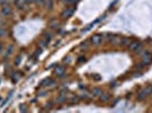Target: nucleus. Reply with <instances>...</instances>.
<instances>
[{"mask_svg":"<svg viewBox=\"0 0 152 113\" xmlns=\"http://www.w3.org/2000/svg\"><path fill=\"white\" fill-rule=\"evenodd\" d=\"M65 101H66V97H65L64 95L59 96V97L57 98V102H59V103H62V102H65Z\"/></svg>","mask_w":152,"mask_h":113,"instance_id":"obj_15","label":"nucleus"},{"mask_svg":"<svg viewBox=\"0 0 152 113\" xmlns=\"http://www.w3.org/2000/svg\"><path fill=\"white\" fill-rule=\"evenodd\" d=\"M12 14V8L9 6H5L2 7V9H1V15L2 16H9Z\"/></svg>","mask_w":152,"mask_h":113,"instance_id":"obj_5","label":"nucleus"},{"mask_svg":"<svg viewBox=\"0 0 152 113\" xmlns=\"http://www.w3.org/2000/svg\"><path fill=\"white\" fill-rule=\"evenodd\" d=\"M55 74L57 75V76H62V75L65 74V68L64 67H57L55 70Z\"/></svg>","mask_w":152,"mask_h":113,"instance_id":"obj_8","label":"nucleus"},{"mask_svg":"<svg viewBox=\"0 0 152 113\" xmlns=\"http://www.w3.org/2000/svg\"><path fill=\"white\" fill-rule=\"evenodd\" d=\"M58 25H59V23H56V22H55V23H53V24L51 25V27H57Z\"/></svg>","mask_w":152,"mask_h":113,"instance_id":"obj_22","label":"nucleus"},{"mask_svg":"<svg viewBox=\"0 0 152 113\" xmlns=\"http://www.w3.org/2000/svg\"><path fill=\"white\" fill-rule=\"evenodd\" d=\"M21 60H22V54H18V56H16V59H15V63H16V65H19Z\"/></svg>","mask_w":152,"mask_h":113,"instance_id":"obj_14","label":"nucleus"},{"mask_svg":"<svg viewBox=\"0 0 152 113\" xmlns=\"http://www.w3.org/2000/svg\"><path fill=\"white\" fill-rule=\"evenodd\" d=\"M152 61V56L148 52V51H143L142 52V65H149L150 62Z\"/></svg>","mask_w":152,"mask_h":113,"instance_id":"obj_2","label":"nucleus"},{"mask_svg":"<svg viewBox=\"0 0 152 113\" xmlns=\"http://www.w3.org/2000/svg\"><path fill=\"white\" fill-rule=\"evenodd\" d=\"M92 94H93V96H100L102 94V90H101V88H94L92 90Z\"/></svg>","mask_w":152,"mask_h":113,"instance_id":"obj_12","label":"nucleus"},{"mask_svg":"<svg viewBox=\"0 0 152 113\" xmlns=\"http://www.w3.org/2000/svg\"><path fill=\"white\" fill-rule=\"evenodd\" d=\"M13 49H14V48H13V45H10V46H9V48H8V50H7V56H9V54L12 53Z\"/></svg>","mask_w":152,"mask_h":113,"instance_id":"obj_17","label":"nucleus"},{"mask_svg":"<svg viewBox=\"0 0 152 113\" xmlns=\"http://www.w3.org/2000/svg\"><path fill=\"white\" fill-rule=\"evenodd\" d=\"M19 110L22 111V112H26V107H25V105H21V107H19Z\"/></svg>","mask_w":152,"mask_h":113,"instance_id":"obj_18","label":"nucleus"},{"mask_svg":"<svg viewBox=\"0 0 152 113\" xmlns=\"http://www.w3.org/2000/svg\"><path fill=\"white\" fill-rule=\"evenodd\" d=\"M151 93H152V87L149 86V87H146V88L142 89V90H140L137 97H138V100H144V98L149 95V94H151Z\"/></svg>","mask_w":152,"mask_h":113,"instance_id":"obj_1","label":"nucleus"},{"mask_svg":"<svg viewBox=\"0 0 152 113\" xmlns=\"http://www.w3.org/2000/svg\"><path fill=\"white\" fill-rule=\"evenodd\" d=\"M38 3H40V5H44V2H46V0H35Z\"/></svg>","mask_w":152,"mask_h":113,"instance_id":"obj_20","label":"nucleus"},{"mask_svg":"<svg viewBox=\"0 0 152 113\" xmlns=\"http://www.w3.org/2000/svg\"><path fill=\"white\" fill-rule=\"evenodd\" d=\"M109 98H110V95H109V94H101V95H100V100L102 102L109 101Z\"/></svg>","mask_w":152,"mask_h":113,"instance_id":"obj_13","label":"nucleus"},{"mask_svg":"<svg viewBox=\"0 0 152 113\" xmlns=\"http://www.w3.org/2000/svg\"><path fill=\"white\" fill-rule=\"evenodd\" d=\"M78 1V0H67V2H69V3H76Z\"/></svg>","mask_w":152,"mask_h":113,"instance_id":"obj_21","label":"nucleus"},{"mask_svg":"<svg viewBox=\"0 0 152 113\" xmlns=\"http://www.w3.org/2000/svg\"><path fill=\"white\" fill-rule=\"evenodd\" d=\"M109 40H110V42L112 44H119V42H120V37L116 35H111V37Z\"/></svg>","mask_w":152,"mask_h":113,"instance_id":"obj_7","label":"nucleus"},{"mask_svg":"<svg viewBox=\"0 0 152 113\" xmlns=\"http://www.w3.org/2000/svg\"><path fill=\"white\" fill-rule=\"evenodd\" d=\"M129 43H131V40L128 37H120V42H119L120 45H128Z\"/></svg>","mask_w":152,"mask_h":113,"instance_id":"obj_9","label":"nucleus"},{"mask_svg":"<svg viewBox=\"0 0 152 113\" xmlns=\"http://www.w3.org/2000/svg\"><path fill=\"white\" fill-rule=\"evenodd\" d=\"M5 34H6V31L2 30V28H0V37H1V36H3Z\"/></svg>","mask_w":152,"mask_h":113,"instance_id":"obj_19","label":"nucleus"},{"mask_svg":"<svg viewBox=\"0 0 152 113\" xmlns=\"http://www.w3.org/2000/svg\"><path fill=\"white\" fill-rule=\"evenodd\" d=\"M140 45H141V44L138 43L137 41H133V42H131V43L128 44V49H129L131 51H136V49H137Z\"/></svg>","mask_w":152,"mask_h":113,"instance_id":"obj_6","label":"nucleus"},{"mask_svg":"<svg viewBox=\"0 0 152 113\" xmlns=\"http://www.w3.org/2000/svg\"><path fill=\"white\" fill-rule=\"evenodd\" d=\"M74 11H75V8H72V7H68V8H66L62 11V14H61V16L64 18H68V17H70V16H73V14H74Z\"/></svg>","mask_w":152,"mask_h":113,"instance_id":"obj_3","label":"nucleus"},{"mask_svg":"<svg viewBox=\"0 0 152 113\" xmlns=\"http://www.w3.org/2000/svg\"><path fill=\"white\" fill-rule=\"evenodd\" d=\"M64 1H67V0H64Z\"/></svg>","mask_w":152,"mask_h":113,"instance_id":"obj_27","label":"nucleus"},{"mask_svg":"<svg viewBox=\"0 0 152 113\" xmlns=\"http://www.w3.org/2000/svg\"><path fill=\"white\" fill-rule=\"evenodd\" d=\"M33 1H35V0H31V2H33Z\"/></svg>","mask_w":152,"mask_h":113,"instance_id":"obj_26","label":"nucleus"},{"mask_svg":"<svg viewBox=\"0 0 152 113\" xmlns=\"http://www.w3.org/2000/svg\"><path fill=\"white\" fill-rule=\"evenodd\" d=\"M103 37L101 35H93L91 37V43L93 45H99L101 42H102Z\"/></svg>","mask_w":152,"mask_h":113,"instance_id":"obj_4","label":"nucleus"},{"mask_svg":"<svg viewBox=\"0 0 152 113\" xmlns=\"http://www.w3.org/2000/svg\"><path fill=\"white\" fill-rule=\"evenodd\" d=\"M25 2H31V0H24Z\"/></svg>","mask_w":152,"mask_h":113,"instance_id":"obj_23","label":"nucleus"},{"mask_svg":"<svg viewBox=\"0 0 152 113\" xmlns=\"http://www.w3.org/2000/svg\"><path fill=\"white\" fill-rule=\"evenodd\" d=\"M15 2H18V0H15Z\"/></svg>","mask_w":152,"mask_h":113,"instance_id":"obj_25","label":"nucleus"},{"mask_svg":"<svg viewBox=\"0 0 152 113\" xmlns=\"http://www.w3.org/2000/svg\"><path fill=\"white\" fill-rule=\"evenodd\" d=\"M53 81L50 80V79H44L41 84H40V86H49V85H52Z\"/></svg>","mask_w":152,"mask_h":113,"instance_id":"obj_11","label":"nucleus"},{"mask_svg":"<svg viewBox=\"0 0 152 113\" xmlns=\"http://www.w3.org/2000/svg\"><path fill=\"white\" fill-rule=\"evenodd\" d=\"M2 50V46H1V43H0V51Z\"/></svg>","mask_w":152,"mask_h":113,"instance_id":"obj_24","label":"nucleus"},{"mask_svg":"<svg viewBox=\"0 0 152 113\" xmlns=\"http://www.w3.org/2000/svg\"><path fill=\"white\" fill-rule=\"evenodd\" d=\"M84 61H86L85 56H79V58H78V62H79V63H83Z\"/></svg>","mask_w":152,"mask_h":113,"instance_id":"obj_16","label":"nucleus"},{"mask_svg":"<svg viewBox=\"0 0 152 113\" xmlns=\"http://www.w3.org/2000/svg\"><path fill=\"white\" fill-rule=\"evenodd\" d=\"M51 37H52L51 33H46V34H44V40H43V41L48 44V43H49V42L51 41Z\"/></svg>","mask_w":152,"mask_h":113,"instance_id":"obj_10","label":"nucleus"}]
</instances>
